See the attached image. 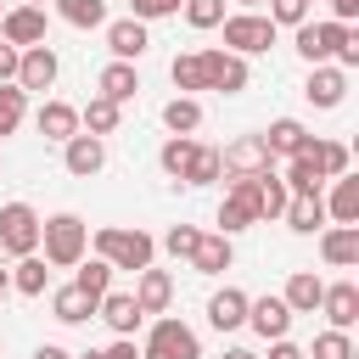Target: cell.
Listing matches in <instances>:
<instances>
[{"label":"cell","instance_id":"6da1fadb","mask_svg":"<svg viewBox=\"0 0 359 359\" xmlns=\"http://www.w3.org/2000/svg\"><path fill=\"white\" fill-rule=\"evenodd\" d=\"M39 247H45L50 269H73L90 247V224L79 213H50V219H39Z\"/></svg>","mask_w":359,"mask_h":359},{"label":"cell","instance_id":"7a4b0ae2","mask_svg":"<svg viewBox=\"0 0 359 359\" xmlns=\"http://www.w3.org/2000/svg\"><path fill=\"white\" fill-rule=\"evenodd\" d=\"M157 252V241L146 230H123V224H107L95 230V258H107L112 269H146Z\"/></svg>","mask_w":359,"mask_h":359},{"label":"cell","instance_id":"3957f363","mask_svg":"<svg viewBox=\"0 0 359 359\" xmlns=\"http://www.w3.org/2000/svg\"><path fill=\"white\" fill-rule=\"evenodd\" d=\"M140 359H202V342H196V331H191L185 320H157V325L146 331Z\"/></svg>","mask_w":359,"mask_h":359},{"label":"cell","instance_id":"277c9868","mask_svg":"<svg viewBox=\"0 0 359 359\" xmlns=\"http://www.w3.org/2000/svg\"><path fill=\"white\" fill-rule=\"evenodd\" d=\"M219 28H224V50H236V56H258V50L275 45V22L258 17V11H236V17H224Z\"/></svg>","mask_w":359,"mask_h":359},{"label":"cell","instance_id":"5b68a950","mask_svg":"<svg viewBox=\"0 0 359 359\" xmlns=\"http://www.w3.org/2000/svg\"><path fill=\"white\" fill-rule=\"evenodd\" d=\"M0 252H11V258L39 252V213L28 202H6L0 208Z\"/></svg>","mask_w":359,"mask_h":359},{"label":"cell","instance_id":"8992f818","mask_svg":"<svg viewBox=\"0 0 359 359\" xmlns=\"http://www.w3.org/2000/svg\"><path fill=\"white\" fill-rule=\"evenodd\" d=\"M342 45H348V22H297V56L309 67L331 62Z\"/></svg>","mask_w":359,"mask_h":359},{"label":"cell","instance_id":"52a82bcc","mask_svg":"<svg viewBox=\"0 0 359 359\" xmlns=\"http://www.w3.org/2000/svg\"><path fill=\"white\" fill-rule=\"evenodd\" d=\"M219 236H236V230H247V224H258V174L252 180H230V191H224V202H219Z\"/></svg>","mask_w":359,"mask_h":359},{"label":"cell","instance_id":"ba28073f","mask_svg":"<svg viewBox=\"0 0 359 359\" xmlns=\"http://www.w3.org/2000/svg\"><path fill=\"white\" fill-rule=\"evenodd\" d=\"M202 79H208V90H219V95H236V90H247V56H236V50H202Z\"/></svg>","mask_w":359,"mask_h":359},{"label":"cell","instance_id":"9c48e42d","mask_svg":"<svg viewBox=\"0 0 359 359\" xmlns=\"http://www.w3.org/2000/svg\"><path fill=\"white\" fill-rule=\"evenodd\" d=\"M0 39L28 50V45H45V6H11L0 11Z\"/></svg>","mask_w":359,"mask_h":359},{"label":"cell","instance_id":"30bf717a","mask_svg":"<svg viewBox=\"0 0 359 359\" xmlns=\"http://www.w3.org/2000/svg\"><path fill=\"white\" fill-rule=\"evenodd\" d=\"M219 163H224V174H236V180H252V174L275 168V157H269L264 135H241V140H236L230 151H219Z\"/></svg>","mask_w":359,"mask_h":359},{"label":"cell","instance_id":"8fae6325","mask_svg":"<svg viewBox=\"0 0 359 359\" xmlns=\"http://www.w3.org/2000/svg\"><path fill=\"white\" fill-rule=\"evenodd\" d=\"M56 67H62V62H56L50 45H28V50L17 56V79H11V84H17V90H50V84H56Z\"/></svg>","mask_w":359,"mask_h":359},{"label":"cell","instance_id":"7c38bea8","mask_svg":"<svg viewBox=\"0 0 359 359\" xmlns=\"http://www.w3.org/2000/svg\"><path fill=\"white\" fill-rule=\"evenodd\" d=\"M247 325H252L264 342L286 337V331H292V309H286V297H247Z\"/></svg>","mask_w":359,"mask_h":359},{"label":"cell","instance_id":"4fadbf2b","mask_svg":"<svg viewBox=\"0 0 359 359\" xmlns=\"http://www.w3.org/2000/svg\"><path fill=\"white\" fill-rule=\"evenodd\" d=\"M146 22L140 17H118V22H107V50H112V62H140L146 56Z\"/></svg>","mask_w":359,"mask_h":359},{"label":"cell","instance_id":"5bb4252c","mask_svg":"<svg viewBox=\"0 0 359 359\" xmlns=\"http://www.w3.org/2000/svg\"><path fill=\"white\" fill-rule=\"evenodd\" d=\"M62 146H67V151H62L67 174L90 180V174H101V168H107V140H101V135H73V140H62Z\"/></svg>","mask_w":359,"mask_h":359},{"label":"cell","instance_id":"9a60e30c","mask_svg":"<svg viewBox=\"0 0 359 359\" xmlns=\"http://www.w3.org/2000/svg\"><path fill=\"white\" fill-rule=\"evenodd\" d=\"M303 95H309V107H342V95H348V73L342 67H331V62H320L314 73H309V84H303Z\"/></svg>","mask_w":359,"mask_h":359},{"label":"cell","instance_id":"2e32d148","mask_svg":"<svg viewBox=\"0 0 359 359\" xmlns=\"http://www.w3.org/2000/svg\"><path fill=\"white\" fill-rule=\"evenodd\" d=\"M280 219H286V224H292L297 236H314V230L325 224V196H320V191H292V196H286V213H280Z\"/></svg>","mask_w":359,"mask_h":359},{"label":"cell","instance_id":"e0dca14e","mask_svg":"<svg viewBox=\"0 0 359 359\" xmlns=\"http://www.w3.org/2000/svg\"><path fill=\"white\" fill-rule=\"evenodd\" d=\"M208 325H213V331H241V325H247V292H241V286L213 292V297H208Z\"/></svg>","mask_w":359,"mask_h":359},{"label":"cell","instance_id":"ac0fdd59","mask_svg":"<svg viewBox=\"0 0 359 359\" xmlns=\"http://www.w3.org/2000/svg\"><path fill=\"white\" fill-rule=\"evenodd\" d=\"M320 252H325L331 269H353L359 264V224H331L320 236Z\"/></svg>","mask_w":359,"mask_h":359},{"label":"cell","instance_id":"d6986e66","mask_svg":"<svg viewBox=\"0 0 359 359\" xmlns=\"http://www.w3.org/2000/svg\"><path fill=\"white\" fill-rule=\"evenodd\" d=\"M140 275V286H135V303H140V314H163L168 303H174V280H168V269H135Z\"/></svg>","mask_w":359,"mask_h":359},{"label":"cell","instance_id":"ffe728a7","mask_svg":"<svg viewBox=\"0 0 359 359\" xmlns=\"http://www.w3.org/2000/svg\"><path fill=\"white\" fill-rule=\"evenodd\" d=\"M320 309H325V320H331L337 331H348V325L359 320V286H353V280L325 286V292H320Z\"/></svg>","mask_w":359,"mask_h":359},{"label":"cell","instance_id":"44dd1931","mask_svg":"<svg viewBox=\"0 0 359 359\" xmlns=\"http://www.w3.org/2000/svg\"><path fill=\"white\" fill-rule=\"evenodd\" d=\"M95 309H101V320H107L118 337H135V331H140V320H146V314H140V303H135V292H107Z\"/></svg>","mask_w":359,"mask_h":359},{"label":"cell","instance_id":"7402d4cb","mask_svg":"<svg viewBox=\"0 0 359 359\" xmlns=\"http://www.w3.org/2000/svg\"><path fill=\"white\" fill-rule=\"evenodd\" d=\"M95 84H101V95H107V101H118V107L140 95V73H135V62H107Z\"/></svg>","mask_w":359,"mask_h":359},{"label":"cell","instance_id":"603a6c76","mask_svg":"<svg viewBox=\"0 0 359 359\" xmlns=\"http://www.w3.org/2000/svg\"><path fill=\"white\" fill-rule=\"evenodd\" d=\"M34 123H39L45 140H73V135H79V107H67V101H45Z\"/></svg>","mask_w":359,"mask_h":359},{"label":"cell","instance_id":"cb8c5ba5","mask_svg":"<svg viewBox=\"0 0 359 359\" xmlns=\"http://www.w3.org/2000/svg\"><path fill=\"white\" fill-rule=\"evenodd\" d=\"M309 140H314V135H309V129H303L297 118H275V123H269V135H264L269 157H297V151H303Z\"/></svg>","mask_w":359,"mask_h":359},{"label":"cell","instance_id":"d4e9b609","mask_svg":"<svg viewBox=\"0 0 359 359\" xmlns=\"http://www.w3.org/2000/svg\"><path fill=\"white\" fill-rule=\"evenodd\" d=\"M230 258H236V252H230V236H202V241H196V252H191L185 264H191L196 275H224V269H230Z\"/></svg>","mask_w":359,"mask_h":359},{"label":"cell","instance_id":"484cf974","mask_svg":"<svg viewBox=\"0 0 359 359\" xmlns=\"http://www.w3.org/2000/svg\"><path fill=\"white\" fill-rule=\"evenodd\" d=\"M320 292H325V280H320L314 269H297V275L286 280V292H280V297H286V309H292V314H314V309H320Z\"/></svg>","mask_w":359,"mask_h":359},{"label":"cell","instance_id":"4316f807","mask_svg":"<svg viewBox=\"0 0 359 359\" xmlns=\"http://www.w3.org/2000/svg\"><path fill=\"white\" fill-rule=\"evenodd\" d=\"M280 180H286V191H320V185H325V174H320V163H314V140H309L297 157H286V174H280Z\"/></svg>","mask_w":359,"mask_h":359},{"label":"cell","instance_id":"83f0119b","mask_svg":"<svg viewBox=\"0 0 359 359\" xmlns=\"http://www.w3.org/2000/svg\"><path fill=\"white\" fill-rule=\"evenodd\" d=\"M79 123H84V135H112V129L123 123V107L107 101V95H90L84 112H79Z\"/></svg>","mask_w":359,"mask_h":359},{"label":"cell","instance_id":"f1b7e54d","mask_svg":"<svg viewBox=\"0 0 359 359\" xmlns=\"http://www.w3.org/2000/svg\"><path fill=\"white\" fill-rule=\"evenodd\" d=\"M11 286H17L22 297H45V286H50V264H45L39 252H22V264L11 269Z\"/></svg>","mask_w":359,"mask_h":359},{"label":"cell","instance_id":"f546056e","mask_svg":"<svg viewBox=\"0 0 359 359\" xmlns=\"http://www.w3.org/2000/svg\"><path fill=\"white\" fill-rule=\"evenodd\" d=\"M325 213H331L337 224H359V180H353V174H337V191H331Z\"/></svg>","mask_w":359,"mask_h":359},{"label":"cell","instance_id":"4dcf8cb0","mask_svg":"<svg viewBox=\"0 0 359 359\" xmlns=\"http://www.w3.org/2000/svg\"><path fill=\"white\" fill-rule=\"evenodd\" d=\"M73 269H79V275H73V286H79L84 297H95V303H101V297L112 292V264H107V258H90V264L79 258Z\"/></svg>","mask_w":359,"mask_h":359},{"label":"cell","instance_id":"1f68e13d","mask_svg":"<svg viewBox=\"0 0 359 359\" xmlns=\"http://www.w3.org/2000/svg\"><path fill=\"white\" fill-rule=\"evenodd\" d=\"M50 314H56L62 325H84V320L95 314V297H84L79 286H62V292L50 297Z\"/></svg>","mask_w":359,"mask_h":359},{"label":"cell","instance_id":"d6a6232c","mask_svg":"<svg viewBox=\"0 0 359 359\" xmlns=\"http://www.w3.org/2000/svg\"><path fill=\"white\" fill-rule=\"evenodd\" d=\"M286 196H292L286 180H280L275 168H264V174H258V219H280V213H286Z\"/></svg>","mask_w":359,"mask_h":359},{"label":"cell","instance_id":"836d02e7","mask_svg":"<svg viewBox=\"0 0 359 359\" xmlns=\"http://www.w3.org/2000/svg\"><path fill=\"white\" fill-rule=\"evenodd\" d=\"M56 17L73 28H101L107 22V0H56Z\"/></svg>","mask_w":359,"mask_h":359},{"label":"cell","instance_id":"e575fe53","mask_svg":"<svg viewBox=\"0 0 359 359\" xmlns=\"http://www.w3.org/2000/svg\"><path fill=\"white\" fill-rule=\"evenodd\" d=\"M168 79H174V90H208V79H202V50H185V56H174L168 62Z\"/></svg>","mask_w":359,"mask_h":359},{"label":"cell","instance_id":"d590c367","mask_svg":"<svg viewBox=\"0 0 359 359\" xmlns=\"http://www.w3.org/2000/svg\"><path fill=\"white\" fill-rule=\"evenodd\" d=\"M219 174H224V163H219V151H213V146H196L180 180H185V185H213Z\"/></svg>","mask_w":359,"mask_h":359},{"label":"cell","instance_id":"8d00e7d4","mask_svg":"<svg viewBox=\"0 0 359 359\" xmlns=\"http://www.w3.org/2000/svg\"><path fill=\"white\" fill-rule=\"evenodd\" d=\"M163 123H168L174 135H191V129L202 123V101H191V95H174V101L163 107Z\"/></svg>","mask_w":359,"mask_h":359},{"label":"cell","instance_id":"74e56055","mask_svg":"<svg viewBox=\"0 0 359 359\" xmlns=\"http://www.w3.org/2000/svg\"><path fill=\"white\" fill-rule=\"evenodd\" d=\"M191 151H196V140H191V135H168V140H163V151H157L163 174H168V180H180V174H185V163H191Z\"/></svg>","mask_w":359,"mask_h":359},{"label":"cell","instance_id":"f35d334b","mask_svg":"<svg viewBox=\"0 0 359 359\" xmlns=\"http://www.w3.org/2000/svg\"><path fill=\"white\" fill-rule=\"evenodd\" d=\"M22 112H28V90L0 84V135H11V129L22 123Z\"/></svg>","mask_w":359,"mask_h":359},{"label":"cell","instance_id":"ab89813d","mask_svg":"<svg viewBox=\"0 0 359 359\" xmlns=\"http://www.w3.org/2000/svg\"><path fill=\"white\" fill-rule=\"evenodd\" d=\"M314 163H320L325 180H337V174H348V146L342 140H314Z\"/></svg>","mask_w":359,"mask_h":359},{"label":"cell","instance_id":"60d3db41","mask_svg":"<svg viewBox=\"0 0 359 359\" xmlns=\"http://www.w3.org/2000/svg\"><path fill=\"white\" fill-rule=\"evenodd\" d=\"M309 359H353V337L331 325V331H320V337H314V353H309Z\"/></svg>","mask_w":359,"mask_h":359},{"label":"cell","instance_id":"b9f144b4","mask_svg":"<svg viewBox=\"0 0 359 359\" xmlns=\"http://www.w3.org/2000/svg\"><path fill=\"white\" fill-rule=\"evenodd\" d=\"M185 22L191 28H219L224 22V0H185Z\"/></svg>","mask_w":359,"mask_h":359},{"label":"cell","instance_id":"7bdbcfd3","mask_svg":"<svg viewBox=\"0 0 359 359\" xmlns=\"http://www.w3.org/2000/svg\"><path fill=\"white\" fill-rule=\"evenodd\" d=\"M196 241H202V230H196V224H174V230L163 236L168 258H191V252H196Z\"/></svg>","mask_w":359,"mask_h":359},{"label":"cell","instance_id":"ee69618b","mask_svg":"<svg viewBox=\"0 0 359 359\" xmlns=\"http://www.w3.org/2000/svg\"><path fill=\"white\" fill-rule=\"evenodd\" d=\"M269 22H275V28H297V22H309V0H269Z\"/></svg>","mask_w":359,"mask_h":359},{"label":"cell","instance_id":"f6af8a7d","mask_svg":"<svg viewBox=\"0 0 359 359\" xmlns=\"http://www.w3.org/2000/svg\"><path fill=\"white\" fill-rule=\"evenodd\" d=\"M129 6H135L129 17H140V22H157V17H174L185 0H129Z\"/></svg>","mask_w":359,"mask_h":359},{"label":"cell","instance_id":"bcb514c9","mask_svg":"<svg viewBox=\"0 0 359 359\" xmlns=\"http://www.w3.org/2000/svg\"><path fill=\"white\" fill-rule=\"evenodd\" d=\"M17 56H22V50L0 39V84H11V79H17Z\"/></svg>","mask_w":359,"mask_h":359},{"label":"cell","instance_id":"7dc6e473","mask_svg":"<svg viewBox=\"0 0 359 359\" xmlns=\"http://www.w3.org/2000/svg\"><path fill=\"white\" fill-rule=\"evenodd\" d=\"M101 359H140V353H135V337H118L112 348H101Z\"/></svg>","mask_w":359,"mask_h":359},{"label":"cell","instance_id":"c3c4849f","mask_svg":"<svg viewBox=\"0 0 359 359\" xmlns=\"http://www.w3.org/2000/svg\"><path fill=\"white\" fill-rule=\"evenodd\" d=\"M359 17V0H331V22H353Z\"/></svg>","mask_w":359,"mask_h":359},{"label":"cell","instance_id":"681fc988","mask_svg":"<svg viewBox=\"0 0 359 359\" xmlns=\"http://www.w3.org/2000/svg\"><path fill=\"white\" fill-rule=\"evenodd\" d=\"M269 359H309V353H303V348H292L286 337H275V348H269Z\"/></svg>","mask_w":359,"mask_h":359},{"label":"cell","instance_id":"f907efd6","mask_svg":"<svg viewBox=\"0 0 359 359\" xmlns=\"http://www.w3.org/2000/svg\"><path fill=\"white\" fill-rule=\"evenodd\" d=\"M34 359H73V353H67V348H56V342H39V348H34Z\"/></svg>","mask_w":359,"mask_h":359},{"label":"cell","instance_id":"816d5d0a","mask_svg":"<svg viewBox=\"0 0 359 359\" xmlns=\"http://www.w3.org/2000/svg\"><path fill=\"white\" fill-rule=\"evenodd\" d=\"M224 359H258V353H252V348H230Z\"/></svg>","mask_w":359,"mask_h":359},{"label":"cell","instance_id":"f5cc1de1","mask_svg":"<svg viewBox=\"0 0 359 359\" xmlns=\"http://www.w3.org/2000/svg\"><path fill=\"white\" fill-rule=\"evenodd\" d=\"M6 292H11V275H6V269H0V297H6Z\"/></svg>","mask_w":359,"mask_h":359},{"label":"cell","instance_id":"db71d44e","mask_svg":"<svg viewBox=\"0 0 359 359\" xmlns=\"http://www.w3.org/2000/svg\"><path fill=\"white\" fill-rule=\"evenodd\" d=\"M73 359H101V353H95V348H90V353H73Z\"/></svg>","mask_w":359,"mask_h":359},{"label":"cell","instance_id":"11a10c76","mask_svg":"<svg viewBox=\"0 0 359 359\" xmlns=\"http://www.w3.org/2000/svg\"><path fill=\"white\" fill-rule=\"evenodd\" d=\"M22 6H45V0H22Z\"/></svg>","mask_w":359,"mask_h":359},{"label":"cell","instance_id":"9f6ffc18","mask_svg":"<svg viewBox=\"0 0 359 359\" xmlns=\"http://www.w3.org/2000/svg\"><path fill=\"white\" fill-rule=\"evenodd\" d=\"M241 6H258V0H241Z\"/></svg>","mask_w":359,"mask_h":359},{"label":"cell","instance_id":"6f0895ef","mask_svg":"<svg viewBox=\"0 0 359 359\" xmlns=\"http://www.w3.org/2000/svg\"><path fill=\"white\" fill-rule=\"evenodd\" d=\"M0 11H6V6H0Z\"/></svg>","mask_w":359,"mask_h":359}]
</instances>
